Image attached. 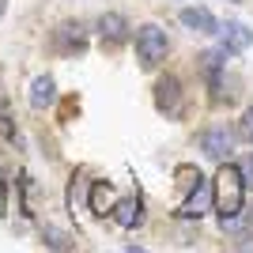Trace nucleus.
Here are the masks:
<instances>
[{
	"instance_id": "nucleus-4",
	"label": "nucleus",
	"mask_w": 253,
	"mask_h": 253,
	"mask_svg": "<svg viewBox=\"0 0 253 253\" xmlns=\"http://www.w3.org/2000/svg\"><path fill=\"white\" fill-rule=\"evenodd\" d=\"M110 219L121 227V231H136L144 223V201L140 197H117L114 208H110Z\"/></svg>"
},
{
	"instance_id": "nucleus-14",
	"label": "nucleus",
	"mask_w": 253,
	"mask_h": 253,
	"mask_svg": "<svg viewBox=\"0 0 253 253\" xmlns=\"http://www.w3.org/2000/svg\"><path fill=\"white\" fill-rule=\"evenodd\" d=\"M42 242L49 246V250H72V238L64 231H57V227H45L42 231Z\"/></svg>"
},
{
	"instance_id": "nucleus-16",
	"label": "nucleus",
	"mask_w": 253,
	"mask_h": 253,
	"mask_svg": "<svg viewBox=\"0 0 253 253\" xmlns=\"http://www.w3.org/2000/svg\"><path fill=\"white\" fill-rule=\"evenodd\" d=\"M238 170H242L246 185H253V159H246V163H242V167H238Z\"/></svg>"
},
{
	"instance_id": "nucleus-2",
	"label": "nucleus",
	"mask_w": 253,
	"mask_h": 253,
	"mask_svg": "<svg viewBox=\"0 0 253 253\" xmlns=\"http://www.w3.org/2000/svg\"><path fill=\"white\" fill-rule=\"evenodd\" d=\"M167 31L159 27V23H144V27H136V57L144 68H155L159 61H167Z\"/></svg>"
},
{
	"instance_id": "nucleus-15",
	"label": "nucleus",
	"mask_w": 253,
	"mask_h": 253,
	"mask_svg": "<svg viewBox=\"0 0 253 253\" xmlns=\"http://www.w3.org/2000/svg\"><path fill=\"white\" fill-rule=\"evenodd\" d=\"M238 136H242L246 144H253V106L242 114V121H238Z\"/></svg>"
},
{
	"instance_id": "nucleus-13",
	"label": "nucleus",
	"mask_w": 253,
	"mask_h": 253,
	"mask_svg": "<svg viewBox=\"0 0 253 253\" xmlns=\"http://www.w3.org/2000/svg\"><path fill=\"white\" fill-rule=\"evenodd\" d=\"M223 61H227V53H223V49H208L201 57V64H204V72H208V80H211L215 91H219V68H223Z\"/></svg>"
},
{
	"instance_id": "nucleus-10",
	"label": "nucleus",
	"mask_w": 253,
	"mask_h": 253,
	"mask_svg": "<svg viewBox=\"0 0 253 253\" xmlns=\"http://www.w3.org/2000/svg\"><path fill=\"white\" fill-rule=\"evenodd\" d=\"M114 201H117V193H114V185H110V181H91V211H95L98 219H102V215H110Z\"/></svg>"
},
{
	"instance_id": "nucleus-7",
	"label": "nucleus",
	"mask_w": 253,
	"mask_h": 253,
	"mask_svg": "<svg viewBox=\"0 0 253 253\" xmlns=\"http://www.w3.org/2000/svg\"><path fill=\"white\" fill-rule=\"evenodd\" d=\"M178 19H181V27L193 31V34H215L219 31V23H215V15H211L208 8H181Z\"/></svg>"
},
{
	"instance_id": "nucleus-9",
	"label": "nucleus",
	"mask_w": 253,
	"mask_h": 253,
	"mask_svg": "<svg viewBox=\"0 0 253 253\" xmlns=\"http://www.w3.org/2000/svg\"><path fill=\"white\" fill-rule=\"evenodd\" d=\"M57 102V84H53V76H38L31 84V106L34 110H49Z\"/></svg>"
},
{
	"instance_id": "nucleus-5",
	"label": "nucleus",
	"mask_w": 253,
	"mask_h": 253,
	"mask_svg": "<svg viewBox=\"0 0 253 253\" xmlns=\"http://www.w3.org/2000/svg\"><path fill=\"white\" fill-rule=\"evenodd\" d=\"M208 208H211V181H204L197 174V185L185 197V204L178 208V219H201V215H208Z\"/></svg>"
},
{
	"instance_id": "nucleus-3",
	"label": "nucleus",
	"mask_w": 253,
	"mask_h": 253,
	"mask_svg": "<svg viewBox=\"0 0 253 253\" xmlns=\"http://www.w3.org/2000/svg\"><path fill=\"white\" fill-rule=\"evenodd\" d=\"M201 151H204L208 159H215V163L231 159V151H234V132H231L227 125L204 128V132H201Z\"/></svg>"
},
{
	"instance_id": "nucleus-6",
	"label": "nucleus",
	"mask_w": 253,
	"mask_h": 253,
	"mask_svg": "<svg viewBox=\"0 0 253 253\" xmlns=\"http://www.w3.org/2000/svg\"><path fill=\"white\" fill-rule=\"evenodd\" d=\"M219 49L227 53V57H234V53H246L253 45V31L246 27V23H227V27H219Z\"/></svg>"
},
{
	"instance_id": "nucleus-8",
	"label": "nucleus",
	"mask_w": 253,
	"mask_h": 253,
	"mask_svg": "<svg viewBox=\"0 0 253 253\" xmlns=\"http://www.w3.org/2000/svg\"><path fill=\"white\" fill-rule=\"evenodd\" d=\"M98 34H102V42H125V38H128V23H125V15L106 11L102 19H98Z\"/></svg>"
},
{
	"instance_id": "nucleus-11",
	"label": "nucleus",
	"mask_w": 253,
	"mask_h": 253,
	"mask_svg": "<svg viewBox=\"0 0 253 253\" xmlns=\"http://www.w3.org/2000/svg\"><path fill=\"white\" fill-rule=\"evenodd\" d=\"M178 98H181V84L174 80V76H167V80H159V87H155V102H159V110H178Z\"/></svg>"
},
{
	"instance_id": "nucleus-17",
	"label": "nucleus",
	"mask_w": 253,
	"mask_h": 253,
	"mask_svg": "<svg viewBox=\"0 0 253 253\" xmlns=\"http://www.w3.org/2000/svg\"><path fill=\"white\" fill-rule=\"evenodd\" d=\"M4 106H8V98H4V91H0V114H4Z\"/></svg>"
},
{
	"instance_id": "nucleus-12",
	"label": "nucleus",
	"mask_w": 253,
	"mask_h": 253,
	"mask_svg": "<svg viewBox=\"0 0 253 253\" xmlns=\"http://www.w3.org/2000/svg\"><path fill=\"white\" fill-rule=\"evenodd\" d=\"M57 49H84V23H61L57 31Z\"/></svg>"
},
{
	"instance_id": "nucleus-18",
	"label": "nucleus",
	"mask_w": 253,
	"mask_h": 253,
	"mask_svg": "<svg viewBox=\"0 0 253 253\" xmlns=\"http://www.w3.org/2000/svg\"><path fill=\"white\" fill-rule=\"evenodd\" d=\"M4 8H8V0H0V15H4Z\"/></svg>"
},
{
	"instance_id": "nucleus-1",
	"label": "nucleus",
	"mask_w": 253,
	"mask_h": 253,
	"mask_svg": "<svg viewBox=\"0 0 253 253\" xmlns=\"http://www.w3.org/2000/svg\"><path fill=\"white\" fill-rule=\"evenodd\" d=\"M211 204L219 211V219H227V215L246 208V178H242V170L234 163H227V159H223L219 174L211 178Z\"/></svg>"
}]
</instances>
